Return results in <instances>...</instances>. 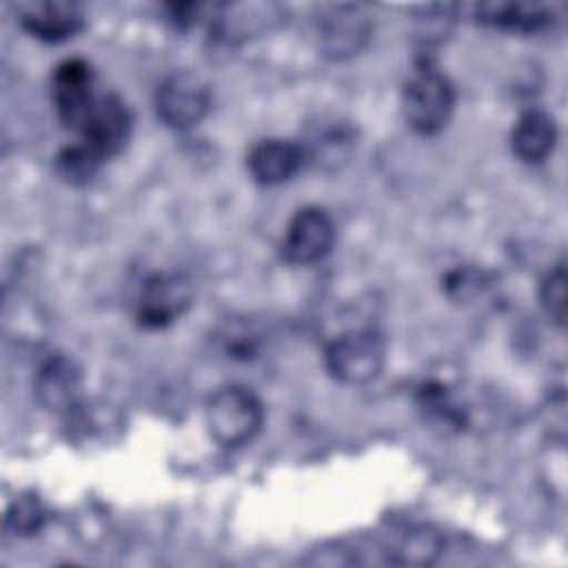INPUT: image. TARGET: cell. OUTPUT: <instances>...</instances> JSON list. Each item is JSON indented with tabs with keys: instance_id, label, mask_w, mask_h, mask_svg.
Masks as SVG:
<instances>
[{
	"instance_id": "1",
	"label": "cell",
	"mask_w": 568,
	"mask_h": 568,
	"mask_svg": "<svg viewBox=\"0 0 568 568\" xmlns=\"http://www.w3.org/2000/svg\"><path fill=\"white\" fill-rule=\"evenodd\" d=\"M455 109V89L433 62L419 60L417 69L404 84L402 111L406 124L419 135L439 133Z\"/></svg>"
},
{
	"instance_id": "2",
	"label": "cell",
	"mask_w": 568,
	"mask_h": 568,
	"mask_svg": "<svg viewBox=\"0 0 568 568\" xmlns=\"http://www.w3.org/2000/svg\"><path fill=\"white\" fill-rule=\"evenodd\" d=\"M209 435L226 448L248 444L264 424V406L260 397L240 384L217 388L204 410Z\"/></svg>"
},
{
	"instance_id": "3",
	"label": "cell",
	"mask_w": 568,
	"mask_h": 568,
	"mask_svg": "<svg viewBox=\"0 0 568 568\" xmlns=\"http://www.w3.org/2000/svg\"><path fill=\"white\" fill-rule=\"evenodd\" d=\"M386 362V344L375 328H351L335 335L324 351L326 371L342 384L373 382Z\"/></svg>"
},
{
	"instance_id": "4",
	"label": "cell",
	"mask_w": 568,
	"mask_h": 568,
	"mask_svg": "<svg viewBox=\"0 0 568 568\" xmlns=\"http://www.w3.org/2000/svg\"><path fill=\"white\" fill-rule=\"evenodd\" d=\"M211 100V87L202 75L193 71H173L158 84L155 113L164 126L186 131L206 118Z\"/></svg>"
},
{
	"instance_id": "5",
	"label": "cell",
	"mask_w": 568,
	"mask_h": 568,
	"mask_svg": "<svg viewBox=\"0 0 568 568\" xmlns=\"http://www.w3.org/2000/svg\"><path fill=\"white\" fill-rule=\"evenodd\" d=\"M317 49L328 60H348L371 40L373 20L364 4H333L315 24Z\"/></svg>"
},
{
	"instance_id": "6",
	"label": "cell",
	"mask_w": 568,
	"mask_h": 568,
	"mask_svg": "<svg viewBox=\"0 0 568 568\" xmlns=\"http://www.w3.org/2000/svg\"><path fill=\"white\" fill-rule=\"evenodd\" d=\"M333 244V217L322 206H304L291 217L280 244V255L286 264L308 266L324 260Z\"/></svg>"
},
{
	"instance_id": "7",
	"label": "cell",
	"mask_w": 568,
	"mask_h": 568,
	"mask_svg": "<svg viewBox=\"0 0 568 568\" xmlns=\"http://www.w3.org/2000/svg\"><path fill=\"white\" fill-rule=\"evenodd\" d=\"M51 98L60 124L80 133L98 100L93 93L91 67L82 58H69L60 62L51 78Z\"/></svg>"
},
{
	"instance_id": "8",
	"label": "cell",
	"mask_w": 568,
	"mask_h": 568,
	"mask_svg": "<svg viewBox=\"0 0 568 568\" xmlns=\"http://www.w3.org/2000/svg\"><path fill=\"white\" fill-rule=\"evenodd\" d=\"M193 286L180 273H153L142 282L135 317L144 328H164L186 313Z\"/></svg>"
},
{
	"instance_id": "9",
	"label": "cell",
	"mask_w": 568,
	"mask_h": 568,
	"mask_svg": "<svg viewBox=\"0 0 568 568\" xmlns=\"http://www.w3.org/2000/svg\"><path fill=\"white\" fill-rule=\"evenodd\" d=\"M133 131V118L122 98L106 93L98 95L84 126L80 129V142L87 144L102 162L118 155Z\"/></svg>"
},
{
	"instance_id": "10",
	"label": "cell",
	"mask_w": 568,
	"mask_h": 568,
	"mask_svg": "<svg viewBox=\"0 0 568 568\" xmlns=\"http://www.w3.org/2000/svg\"><path fill=\"white\" fill-rule=\"evenodd\" d=\"M18 20L24 31L44 42H62L73 38L84 27V11L75 2H22L18 4Z\"/></svg>"
},
{
	"instance_id": "11",
	"label": "cell",
	"mask_w": 568,
	"mask_h": 568,
	"mask_svg": "<svg viewBox=\"0 0 568 568\" xmlns=\"http://www.w3.org/2000/svg\"><path fill=\"white\" fill-rule=\"evenodd\" d=\"M306 162L304 149L295 140L268 138L257 142L246 158L251 178L262 186H275L291 180Z\"/></svg>"
},
{
	"instance_id": "12",
	"label": "cell",
	"mask_w": 568,
	"mask_h": 568,
	"mask_svg": "<svg viewBox=\"0 0 568 568\" xmlns=\"http://www.w3.org/2000/svg\"><path fill=\"white\" fill-rule=\"evenodd\" d=\"M300 144L306 162L324 169H337L355 149V129L339 118H317L308 124L306 138Z\"/></svg>"
},
{
	"instance_id": "13",
	"label": "cell",
	"mask_w": 568,
	"mask_h": 568,
	"mask_svg": "<svg viewBox=\"0 0 568 568\" xmlns=\"http://www.w3.org/2000/svg\"><path fill=\"white\" fill-rule=\"evenodd\" d=\"M82 388V375L73 359L67 355H51L36 375L38 402L53 413H69L75 408Z\"/></svg>"
},
{
	"instance_id": "14",
	"label": "cell",
	"mask_w": 568,
	"mask_h": 568,
	"mask_svg": "<svg viewBox=\"0 0 568 568\" xmlns=\"http://www.w3.org/2000/svg\"><path fill=\"white\" fill-rule=\"evenodd\" d=\"M557 142L555 120L544 111H526L510 131V149L526 164L544 162Z\"/></svg>"
},
{
	"instance_id": "15",
	"label": "cell",
	"mask_w": 568,
	"mask_h": 568,
	"mask_svg": "<svg viewBox=\"0 0 568 568\" xmlns=\"http://www.w3.org/2000/svg\"><path fill=\"white\" fill-rule=\"evenodd\" d=\"M475 20L484 27H493L501 31L537 33L550 24L552 13L541 4L481 2L475 7Z\"/></svg>"
},
{
	"instance_id": "16",
	"label": "cell",
	"mask_w": 568,
	"mask_h": 568,
	"mask_svg": "<svg viewBox=\"0 0 568 568\" xmlns=\"http://www.w3.org/2000/svg\"><path fill=\"white\" fill-rule=\"evenodd\" d=\"M390 557L402 566H430L444 552V537L430 526L410 528L393 550Z\"/></svg>"
},
{
	"instance_id": "17",
	"label": "cell",
	"mask_w": 568,
	"mask_h": 568,
	"mask_svg": "<svg viewBox=\"0 0 568 568\" xmlns=\"http://www.w3.org/2000/svg\"><path fill=\"white\" fill-rule=\"evenodd\" d=\"M100 164L102 160L82 142L60 149L53 162L58 178L69 184H87L98 173Z\"/></svg>"
},
{
	"instance_id": "18",
	"label": "cell",
	"mask_w": 568,
	"mask_h": 568,
	"mask_svg": "<svg viewBox=\"0 0 568 568\" xmlns=\"http://www.w3.org/2000/svg\"><path fill=\"white\" fill-rule=\"evenodd\" d=\"M539 300L541 306L546 311V315L561 326L564 317H566V268L559 262L557 266H552L546 277L541 280V288H539Z\"/></svg>"
},
{
	"instance_id": "19",
	"label": "cell",
	"mask_w": 568,
	"mask_h": 568,
	"mask_svg": "<svg viewBox=\"0 0 568 568\" xmlns=\"http://www.w3.org/2000/svg\"><path fill=\"white\" fill-rule=\"evenodd\" d=\"M47 519L44 506L36 497H20L7 510V528L13 535H36Z\"/></svg>"
}]
</instances>
